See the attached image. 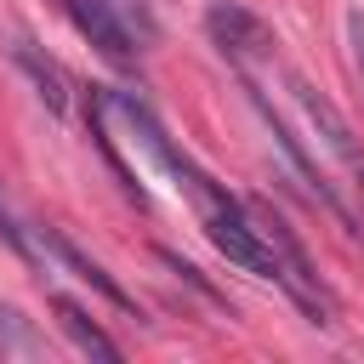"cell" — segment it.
I'll use <instances>...</instances> for the list:
<instances>
[{"mask_svg":"<svg viewBox=\"0 0 364 364\" xmlns=\"http://www.w3.org/2000/svg\"><path fill=\"white\" fill-rule=\"evenodd\" d=\"M250 216H256V228H262V239H267V250H273V262H279V284L296 296V307H301L313 324H330V290L318 284V273H313L301 239L290 233V222H284L273 205H250Z\"/></svg>","mask_w":364,"mask_h":364,"instance_id":"6da1fadb","label":"cell"},{"mask_svg":"<svg viewBox=\"0 0 364 364\" xmlns=\"http://www.w3.org/2000/svg\"><path fill=\"white\" fill-rule=\"evenodd\" d=\"M205 28H210V40L222 46V57L233 63V68H250V63H262V57H273V28L262 23V17H250L245 6H210L205 11Z\"/></svg>","mask_w":364,"mask_h":364,"instance_id":"7a4b0ae2","label":"cell"},{"mask_svg":"<svg viewBox=\"0 0 364 364\" xmlns=\"http://www.w3.org/2000/svg\"><path fill=\"white\" fill-rule=\"evenodd\" d=\"M63 6H68L74 28H80L114 68H131V63H136V40H131L125 23L114 17V0H63Z\"/></svg>","mask_w":364,"mask_h":364,"instance_id":"3957f363","label":"cell"},{"mask_svg":"<svg viewBox=\"0 0 364 364\" xmlns=\"http://www.w3.org/2000/svg\"><path fill=\"white\" fill-rule=\"evenodd\" d=\"M290 91H296V102H301V114H307V125L324 136V148L336 154V159H347L358 176H364V154H358V142H353V131H347V119L330 108V97H318L301 74H290Z\"/></svg>","mask_w":364,"mask_h":364,"instance_id":"277c9868","label":"cell"},{"mask_svg":"<svg viewBox=\"0 0 364 364\" xmlns=\"http://www.w3.org/2000/svg\"><path fill=\"white\" fill-rule=\"evenodd\" d=\"M34 245H40V256H57V262H63V267H74L85 284H97L114 307H125V313H131V296H125V290H119V284H114V279H108V273H102V267H97V262L68 239V233H57V228H34Z\"/></svg>","mask_w":364,"mask_h":364,"instance_id":"5b68a950","label":"cell"},{"mask_svg":"<svg viewBox=\"0 0 364 364\" xmlns=\"http://www.w3.org/2000/svg\"><path fill=\"white\" fill-rule=\"evenodd\" d=\"M11 57H17V68L40 85V102H46L51 114H68V80H63V68H57L51 57H40L28 40H17V46H11Z\"/></svg>","mask_w":364,"mask_h":364,"instance_id":"8992f818","label":"cell"},{"mask_svg":"<svg viewBox=\"0 0 364 364\" xmlns=\"http://www.w3.org/2000/svg\"><path fill=\"white\" fill-rule=\"evenodd\" d=\"M57 324L74 336V347L80 353H97V358H119V341L114 336H102V324L80 307V301H68V296H57Z\"/></svg>","mask_w":364,"mask_h":364,"instance_id":"52a82bcc","label":"cell"},{"mask_svg":"<svg viewBox=\"0 0 364 364\" xmlns=\"http://www.w3.org/2000/svg\"><path fill=\"white\" fill-rule=\"evenodd\" d=\"M0 353H46V341L34 330H23L17 307H0Z\"/></svg>","mask_w":364,"mask_h":364,"instance_id":"ba28073f","label":"cell"},{"mask_svg":"<svg viewBox=\"0 0 364 364\" xmlns=\"http://www.w3.org/2000/svg\"><path fill=\"white\" fill-rule=\"evenodd\" d=\"M0 239H6V245H11V250H17L23 262H40V245H34V228H23V222H17V216H11L6 205H0Z\"/></svg>","mask_w":364,"mask_h":364,"instance_id":"9c48e42d","label":"cell"},{"mask_svg":"<svg viewBox=\"0 0 364 364\" xmlns=\"http://www.w3.org/2000/svg\"><path fill=\"white\" fill-rule=\"evenodd\" d=\"M347 46H353V63H358V80H364V11H347Z\"/></svg>","mask_w":364,"mask_h":364,"instance_id":"30bf717a","label":"cell"}]
</instances>
